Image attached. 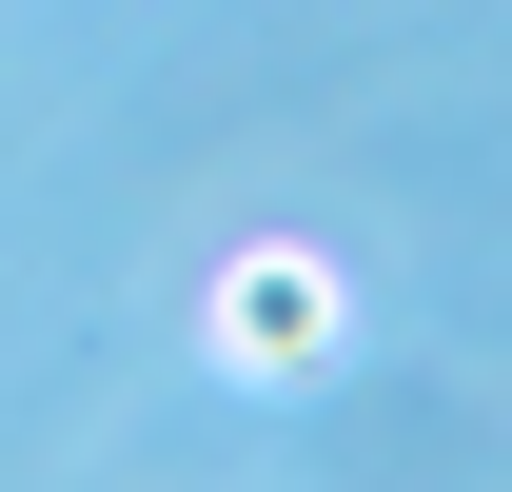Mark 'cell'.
I'll return each instance as SVG.
<instances>
[{"mask_svg":"<svg viewBox=\"0 0 512 492\" xmlns=\"http://www.w3.org/2000/svg\"><path fill=\"white\" fill-rule=\"evenodd\" d=\"M197 335H217V374H237V394H316L335 374V335H355V296H335V256H237V276H217V315H197Z\"/></svg>","mask_w":512,"mask_h":492,"instance_id":"cell-1","label":"cell"}]
</instances>
